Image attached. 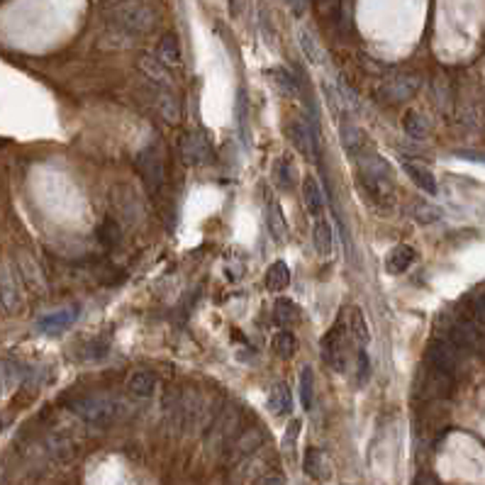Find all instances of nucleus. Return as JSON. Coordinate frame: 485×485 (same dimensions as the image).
<instances>
[{"mask_svg":"<svg viewBox=\"0 0 485 485\" xmlns=\"http://www.w3.org/2000/svg\"><path fill=\"white\" fill-rule=\"evenodd\" d=\"M285 5H288L290 10H293L295 15H303L305 8H308V0H283Z\"/></svg>","mask_w":485,"mask_h":485,"instance_id":"nucleus-42","label":"nucleus"},{"mask_svg":"<svg viewBox=\"0 0 485 485\" xmlns=\"http://www.w3.org/2000/svg\"><path fill=\"white\" fill-rule=\"evenodd\" d=\"M298 42H300V49H303L305 59H308L310 64H315V66H320V64L324 61V54H322V47H320V42L313 37V34L308 32V29H298Z\"/></svg>","mask_w":485,"mask_h":485,"instance_id":"nucleus-30","label":"nucleus"},{"mask_svg":"<svg viewBox=\"0 0 485 485\" xmlns=\"http://www.w3.org/2000/svg\"><path fill=\"white\" fill-rule=\"evenodd\" d=\"M356 163H359L361 186L368 193H373V197L378 202L388 200L393 195V168H390V163L380 154H375L373 149L356 154Z\"/></svg>","mask_w":485,"mask_h":485,"instance_id":"nucleus-2","label":"nucleus"},{"mask_svg":"<svg viewBox=\"0 0 485 485\" xmlns=\"http://www.w3.org/2000/svg\"><path fill=\"white\" fill-rule=\"evenodd\" d=\"M266 285L269 290H283L290 285V271L285 266V261H274L266 271Z\"/></svg>","mask_w":485,"mask_h":485,"instance_id":"nucleus-32","label":"nucleus"},{"mask_svg":"<svg viewBox=\"0 0 485 485\" xmlns=\"http://www.w3.org/2000/svg\"><path fill=\"white\" fill-rule=\"evenodd\" d=\"M271 81L276 83V88H278L281 93H285V96H293L295 93V78L290 76L285 68H271Z\"/></svg>","mask_w":485,"mask_h":485,"instance_id":"nucleus-37","label":"nucleus"},{"mask_svg":"<svg viewBox=\"0 0 485 485\" xmlns=\"http://www.w3.org/2000/svg\"><path fill=\"white\" fill-rule=\"evenodd\" d=\"M318 3H322V0H318Z\"/></svg>","mask_w":485,"mask_h":485,"instance_id":"nucleus-46","label":"nucleus"},{"mask_svg":"<svg viewBox=\"0 0 485 485\" xmlns=\"http://www.w3.org/2000/svg\"><path fill=\"white\" fill-rule=\"evenodd\" d=\"M315 375H313V368H303L300 373V403H303L305 410H313V400H315Z\"/></svg>","mask_w":485,"mask_h":485,"instance_id":"nucleus-36","label":"nucleus"},{"mask_svg":"<svg viewBox=\"0 0 485 485\" xmlns=\"http://www.w3.org/2000/svg\"><path fill=\"white\" fill-rule=\"evenodd\" d=\"M458 156H463V159H471V161H485L483 154H468V151H461Z\"/></svg>","mask_w":485,"mask_h":485,"instance_id":"nucleus-45","label":"nucleus"},{"mask_svg":"<svg viewBox=\"0 0 485 485\" xmlns=\"http://www.w3.org/2000/svg\"><path fill=\"white\" fill-rule=\"evenodd\" d=\"M427 390L434 398H447L454 390V375L447 373V371H439L434 366H429L427 371Z\"/></svg>","mask_w":485,"mask_h":485,"instance_id":"nucleus-23","label":"nucleus"},{"mask_svg":"<svg viewBox=\"0 0 485 485\" xmlns=\"http://www.w3.org/2000/svg\"><path fill=\"white\" fill-rule=\"evenodd\" d=\"M239 417H241L239 405H230V408L222 410L210 424V442L220 444V447L222 444H232V439H237L234 432H237V424H239Z\"/></svg>","mask_w":485,"mask_h":485,"instance_id":"nucleus-10","label":"nucleus"},{"mask_svg":"<svg viewBox=\"0 0 485 485\" xmlns=\"http://www.w3.org/2000/svg\"><path fill=\"white\" fill-rule=\"evenodd\" d=\"M274 181L278 183L283 191H288V186H290V181H288V168H285V161L281 159V161H276V166H274Z\"/></svg>","mask_w":485,"mask_h":485,"instance_id":"nucleus-41","label":"nucleus"},{"mask_svg":"<svg viewBox=\"0 0 485 485\" xmlns=\"http://www.w3.org/2000/svg\"><path fill=\"white\" fill-rule=\"evenodd\" d=\"M269 410L281 417V415H288L293 410V395H290L288 385L285 383H276L269 393Z\"/></svg>","mask_w":485,"mask_h":485,"instance_id":"nucleus-25","label":"nucleus"},{"mask_svg":"<svg viewBox=\"0 0 485 485\" xmlns=\"http://www.w3.org/2000/svg\"><path fill=\"white\" fill-rule=\"evenodd\" d=\"M410 217H412L417 225L427 227V225H434V222L442 220V210L427 200H412V205H410Z\"/></svg>","mask_w":485,"mask_h":485,"instance_id":"nucleus-27","label":"nucleus"},{"mask_svg":"<svg viewBox=\"0 0 485 485\" xmlns=\"http://www.w3.org/2000/svg\"><path fill=\"white\" fill-rule=\"evenodd\" d=\"M476 315H478V320H481V322H485V293H481L476 298Z\"/></svg>","mask_w":485,"mask_h":485,"instance_id":"nucleus-44","label":"nucleus"},{"mask_svg":"<svg viewBox=\"0 0 485 485\" xmlns=\"http://www.w3.org/2000/svg\"><path fill=\"white\" fill-rule=\"evenodd\" d=\"M339 137H341V144H344V149H349L354 156L368 149V137L364 135V130L349 125V122H341Z\"/></svg>","mask_w":485,"mask_h":485,"instance_id":"nucleus-24","label":"nucleus"},{"mask_svg":"<svg viewBox=\"0 0 485 485\" xmlns=\"http://www.w3.org/2000/svg\"><path fill=\"white\" fill-rule=\"evenodd\" d=\"M137 171H140L142 181H144V186L151 193H156L163 186V159H161V151L154 144L144 147L140 151V156H137Z\"/></svg>","mask_w":485,"mask_h":485,"instance_id":"nucleus-8","label":"nucleus"},{"mask_svg":"<svg viewBox=\"0 0 485 485\" xmlns=\"http://www.w3.org/2000/svg\"><path fill=\"white\" fill-rule=\"evenodd\" d=\"M349 331H351V336H354V341H359L361 346H366L371 341V329H368V322H366V315L361 308L349 310Z\"/></svg>","mask_w":485,"mask_h":485,"instance_id":"nucleus-28","label":"nucleus"},{"mask_svg":"<svg viewBox=\"0 0 485 485\" xmlns=\"http://www.w3.org/2000/svg\"><path fill=\"white\" fill-rule=\"evenodd\" d=\"M288 137L293 142V147L305 156L308 161H315L318 151H315V135L310 130V125L305 120H293L288 125Z\"/></svg>","mask_w":485,"mask_h":485,"instance_id":"nucleus-15","label":"nucleus"},{"mask_svg":"<svg viewBox=\"0 0 485 485\" xmlns=\"http://www.w3.org/2000/svg\"><path fill=\"white\" fill-rule=\"evenodd\" d=\"M107 20L117 32L125 34H149L156 27V13L142 0H120L107 10Z\"/></svg>","mask_w":485,"mask_h":485,"instance_id":"nucleus-3","label":"nucleus"},{"mask_svg":"<svg viewBox=\"0 0 485 485\" xmlns=\"http://www.w3.org/2000/svg\"><path fill=\"white\" fill-rule=\"evenodd\" d=\"M415 261V249L410 244H398L388 256H385V271L393 276H400L412 266Z\"/></svg>","mask_w":485,"mask_h":485,"instance_id":"nucleus-20","label":"nucleus"},{"mask_svg":"<svg viewBox=\"0 0 485 485\" xmlns=\"http://www.w3.org/2000/svg\"><path fill=\"white\" fill-rule=\"evenodd\" d=\"M156 57L161 59L166 66H181L183 54H181V42H178L176 34L166 32L156 44Z\"/></svg>","mask_w":485,"mask_h":485,"instance_id":"nucleus-22","label":"nucleus"},{"mask_svg":"<svg viewBox=\"0 0 485 485\" xmlns=\"http://www.w3.org/2000/svg\"><path fill=\"white\" fill-rule=\"evenodd\" d=\"M303 202L308 207V212L313 217H320L324 210V195H322V188H320L318 178L315 176H305L303 178Z\"/></svg>","mask_w":485,"mask_h":485,"instance_id":"nucleus-19","label":"nucleus"},{"mask_svg":"<svg viewBox=\"0 0 485 485\" xmlns=\"http://www.w3.org/2000/svg\"><path fill=\"white\" fill-rule=\"evenodd\" d=\"M419 83L422 81L417 73H398V76H390L388 81L380 83L378 98L385 105H400L419 91Z\"/></svg>","mask_w":485,"mask_h":485,"instance_id":"nucleus-5","label":"nucleus"},{"mask_svg":"<svg viewBox=\"0 0 485 485\" xmlns=\"http://www.w3.org/2000/svg\"><path fill=\"white\" fill-rule=\"evenodd\" d=\"M403 130L408 137H412V140H427L429 135V122L424 120L419 112L415 110H408L403 115Z\"/></svg>","mask_w":485,"mask_h":485,"instance_id":"nucleus-29","label":"nucleus"},{"mask_svg":"<svg viewBox=\"0 0 485 485\" xmlns=\"http://www.w3.org/2000/svg\"><path fill=\"white\" fill-rule=\"evenodd\" d=\"M274 320L281 327H293L300 320L298 305L290 303V300H276V305H274Z\"/></svg>","mask_w":485,"mask_h":485,"instance_id":"nucleus-34","label":"nucleus"},{"mask_svg":"<svg viewBox=\"0 0 485 485\" xmlns=\"http://www.w3.org/2000/svg\"><path fill=\"white\" fill-rule=\"evenodd\" d=\"M142 98L144 103L161 117L168 125H178L181 122V103L173 96V88H163L156 86V83H144L142 86Z\"/></svg>","mask_w":485,"mask_h":485,"instance_id":"nucleus-4","label":"nucleus"},{"mask_svg":"<svg viewBox=\"0 0 485 485\" xmlns=\"http://www.w3.org/2000/svg\"><path fill=\"white\" fill-rule=\"evenodd\" d=\"M110 202L117 212V222L120 225H137L144 217V205H142L140 195L132 191L130 186H115L110 193Z\"/></svg>","mask_w":485,"mask_h":485,"instance_id":"nucleus-6","label":"nucleus"},{"mask_svg":"<svg viewBox=\"0 0 485 485\" xmlns=\"http://www.w3.org/2000/svg\"><path fill=\"white\" fill-rule=\"evenodd\" d=\"M20 303H22V293H20L17 274L13 264H0V308L5 313H15Z\"/></svg>","mask_w":485,"mask_h":485,"instance_id":"nucleus-12","label":"nucleus"},{"mask_svg":"<svg viewBox=\"0 0 485 485\" xmlns=\"http://www.w3.org/2000/svg\"><path fill=\"white\" fill-rule=\"evenodd\" d=\"M156 375L147 368H140V371H132L130 378H127V390H130L135 398H151L156 390Z\"/></svg>","mask_w":485,"mask_h":485,"instance_id":"nucleus-17","label":"nucleus"},{"mask_svg":"<svg viewBox=\"0 0 485 485\" xmlns=\"http://www.w3.org/2000/svg\"><path fill=\"white\" fill-rule=\"evenodd\" d=\"M98 239H100V244H103V246H107V249H112V246H115L117 241L122 239L120 222L112 220V217H105V220H103V225L98 227Z\"/></svg>","mask_w":485,"mask_h":485,"instance_id":"nucleus-35","label":"nucleus"},{"mask_svg":"<svg viewBox=\"0 0 485 485\" xmlns=\"http://www.w3.org/2000/svg\"><path fill=\"white\" fill-rule=\"evenodd\" d=\"M403 168H405V173L412 178V183L419 188V191L429 193V195H437L439 193L437 178H434V173L429 171L427 166H419V163H415V161H405Z\"/></svg>","mask_w":485,"mask_h":485,"instance_id":"nucleus-18","label":"nucleus"},{"mask_svg":"<svg viewBox=\"0 0 485 485\" xmlns=\"http://www.w3.org/2000/svg\"><path fill=\"white\" fill-rule=\"evenodd\" d=\"M271 351H274L278 359H293L295 351H298V339H295L288 329L278 331V334L271 339Z\"/></svg>","mask_w":485,"mask_h":485,"instance_id":"nucleus-31","label":"nucleus"},{"mask_svg":"<svg viewBox=\"0 0 485 485\" xmlns=\"http://www.w3.org/2000/svg\"><path fill=\"white\" fill-rule=\"evenodd\" d=\"M300 427H303V422H300V419H290V422H288L285 434H283V449H285V452H290V449H293V444L298 442Z\"/></svg>","mask_w":485,"mask_h":485,"instance_id":"nucleus-39","label":"nucleus"},{"mask_svg":"<svg viewBox=\"0 0 485 485\" xmlns=\"http://www.w3.org/2000/svg\"><path fill=\"white\" fill-rule=\"evenodd\" d=\"M68 410H71L76 417H81L86 424L98 429H107L112 424L120 422L122 417V400H115L110 395H83V398H76L68 403Z\"/></svg>","mask_w":485,"mask_h":485,"instance_id":"nucleus-1","label":"nucleus"},{"mask_svg":"<svg viewBox=\"0 0 485 485\" xmlns=\"http://www.w3.org/2000/svg\"><path fill=\"white\" fill-rule=\"evenodd\" d=\"M266 225H269V232L274 239L283 241L288 237V222H285L283 210H281L278 202H269L266 205Z\"/></svg>","mask_w":485,"mask_h":485,"instance_id":"nucleus-26","label":"nucleus"},{"mask_svg":"<svg viewBox=\"0 0 485 485\" xmlns=\"http://www.w3.org/2000/svg\"><path fill=\"white\" fill-rule=\"evenodd\" d=\"M322 88H324V98H327V105H329L331 115L341 117V115H344V107H346V103L341 100V93L336 91V88H331L329 83H324Z\"/></svg>","mask_w":485,"mask_h":485,"instance_id":"nucleus-38","label":"nucleus"},{"mask_svg":"<svg viewBox=\"0 0 485 485\" xmlns=\"http://www.w3.org/2000/svg\"><path fill=\"white\" fill-rule=\"evenodd\" d=\"M137 68H140L142 76H144L149 83H156V86H163V88H173L171 71H168L166 64H163L159 57L140 54V57H137Z\"/></svg>","mask_w":485,"mask_h":485,"instance_id":"nucleus-13","label":"nucleus"},{"mask_svg":"<svg viewBox=\"0 0 485 485\" xmlns=\"http://www.w3.org/2000/svg\"><path fill=\"white\" fill-rule=\"evenodd\" d=\"M427 359H429V366H434V368H439V371H447V373L454 375L458 371V364H461V349H458L452 339L449 341L439 339L429 344Z\"/></svg>","mask_w":485,"mask_h":485,"instance_id":"nucleus-9","label":"nucleus"},{"mask_svg":"<svg viewBox=\"0 0 485 485\" xmlns=\"http://www.w3.org/2000/svg\"><path fill=\"white\" fill-rule=\"evenodd\" d=\"M261 485H285V478L281 473H269V476L261 481Z\"/></svg>","mask_w":485,"mask_h":485,"instance_id":"nucleus-43","label":"nucleus"},{"mask_svg":"<svg viewBox=\"0 0 485 485\" xmlns=\"http://www.w3.org/2000/svg\"><path fill=\"white\" fill-rule=\"evenodd\" d=\"M331 227H329V222L327 220H318L315 222V227H313V246H315V251H318L320 256H327V254H331Z\"/></svg>","mask_w":485,"mask_h":485,"instance_id":"nucleus-33","label":"nucleus"},{"mask_svg":"<svg viewBox=\"0 0 485 485\" xmlns=\"http://www.w3.org/2000/svg\"><path fill=\"white\" fill-rule=\"evenodd\" d=\"M178 149H181V156L188 166H205V163L212 161L210 140L200 130H188L178 142Z\"/></svg>","mask_w":485,"mask_h":485,"instance_id":"nucleus-7","label":"nucleus"},{"mask_svg":"<svg viewBox=\"0 0 485 485\" xmlns=\"http://www.w3.org/2000/svg\"><path fill=\"white\" fill-rule=\"evenodd\" d=\"M452 341L458 349H468L481 354L485 351V334L473 322H456L452 329Z\"/></svg>","mask_w":485,"mask_h":485,"instance_id":"nucleus-14","label":"nucleus"},{"mask_svg":"<svg viewBox=\"0 0 485 485\" xmlns=\"http://www.w3.org/2000/svg\"><path fill=\"white\" fill-rule=\"evenodd\" d=\"M356 371H359V385H364L368 380V373H371V364H368V356L364 351H359L356 356Z\"/></svg>","mask_w":485,"mask_h":485,"instance_id":"nucleus-40","label":"nucleus"},{"mask_svg":"<svg viewBox=\"0 0 485 485\" xmlns=\"http://www.w3.org/2000/svg\"><path fill=\"white\" fill-rule=\"evenodd\" d=\"M266 442V434L261 427H249L244 429L241 434H237V439L232 442L230 452H227V458H230L232 463H239L241 458L251 456L254 452H259L261 447H264Z\"/></svg>","mask_w":485,"mask_h":485,"instance_id":"nucleus-11","label":"nucleus"},{"mask_svg":"<svg viewBox=\"0 0 485 485\" xmlns=\"http://www.w3.org/2000/svg\"><path fill=\"white\" fill-rule=\"evenodd\" d=\"M303 468L310 478H315V481H327V478H329V458H327V454L322 449H308V452H305Z\"/></svg>","mask_w":485,"mask_h":485,"instance_id":"nucleus-21","label":"nucleus"},{"mask_svg":"<svg viewBox=\"0 0 485 485\" xmlns=\"http://www.w3.org/2000/svg\"><path fill=\"white\" fill-rule=\"evenodd\" d=\"M76 318H78V308H64V310H59V313H52V315H47V318L39 320L37 329L42 331V334H61V331H66L68 327L76 322Z\"/></svg>","mask_w":485,"mask_h":485,"instance_id":"nucleus-16","label":"nucleus"}]
</instances>
